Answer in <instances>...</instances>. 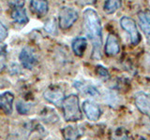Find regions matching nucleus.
<instances>
[{
	"label": "nucleus",
	"mask_w": 150,
	"mask_h": 140,
	"mask_svg": "<svg viewBox=\"0 0 150 140\" xmlns=\"http://www.w3.org/2000/svg\"><path fill=\"white\" fill-rule=\"evenodd\" d=\"M62 134L65 140H78L82 136L83 132L78 126L68 125L62 129Z\"/></svg>",
	"instance_id": "nucleus-13"
},
{
	"label": "nucleus",
	"mask_w": 150,
	"mask_h": 140,
	"mask_svg": "<svg viewBox=\"0 0 150 140\" xmlns=\"http://www.w3.org/2000/svg\"><path fill=\"white\" fill-rule=\"evenodd\" d=\"M115 140H130L128 131L123 127H118L115 130L114 134H112Z\"/></svg>",
	"instance_id": "nucleus-18"
},
{
	"label": "nucleus",
	"mask_w": 150,
	"mask_h": 140,
	"mask_svg": "<svg viewBox=\"0 0 150 140\" xmlns=\"http://www.w3.org/2000/svg\"><path fill=\"white\" fill-rule=\"evenodd\" d=\"M73 85L78 91H80L82 93H83V94H86L89 97L100 96V92H98V90L90 83H84L82 81H75Z\"/></svg>",
	"instance_id": "nucleus-12"
},
{
	"label": "nucleus",
	"mask_w": 150,
	"mask_h": 140,
	"mask_svg": "<svg viewBox=\"0 0 150 140\" xmlns=\"http://www.w3.org/2000/svg\"><path fill=\"white\" fill-rule=\"evenodd\" d=\"M11 18L14 22L20 23V24H25L29 21L26 14V10L23 8H13L11 12Z\"/></svg>",
	"instance_id": "nucleus-16"
},
{
	"label": "nucleus",
	"mask_w": 150,
	"mask_h": 140,
	"mask_svg": "<svg viewBox=\"0 0 150 140\" xmlns=\"http://www.w3.org/2000/svg\"><path fill=\"white\" fill-rule=\"evenodd\" d=\"M48 111L50 112V108H48ZM49 112H46L45 110L43 112H41V117L42 119L44 120V121L48 123H56V121H58V116L56 115L55 111L54 110L53 112L51 113V115L49 114Z\"/></svg>",
	"instance_id": "nucleus-19"
},
{
	"label": "nucleus",
	"mask_w": 150,
	"mask_h": 140,
	"mask_svg": "<svg viewBox=\"0 0 150 140\" xmlns=\"http://www.w3.org/2000/svg\"><path fill=\"white\" fill-rule=\"evenodd\" d=\"M121 7V1H118V0H109V1H106L103 5V9L107 14H112L115 13L117 9Z\"/></svg>",
	"instance_id": "nucleus-17"
},
{
	"label": "nucleus",
	"mask_w": 150,
	"mask_h": 140,
	"mask_svg": "<svg viewBox=\"0 0 150 140\" xmlns=\"http://www.w3.org/2000/svg\"><path fill=\"white\" fill-rule=\"evenodd\" d=\"M96 73L98 76L101 78L102 79H108L110 78V74H109V71H108V69L100 64H98L96 66Z\"/></svg>",
	"instance_id": "nucleus-21"
},
{
	"label": "nucleus",
	"mask_w": 150,
	"mask_h": 140,
	"mask_svg": "<svg viewBox=\"0 0 150 140\" xmlns=\"http://www.w3.org/2000/svg\"><path fill=\"white\" fill-rule=\"evenodd\" d=\"M120 25L129 34L131 44L135 46L138 45L141 41V35L133 19L128 16H123L120 19Z\"/></svg>",
	"instance_id": "nucleus-4"
},
{
	"label": "nucleus",
	"mask_w": 150,
	"mask_h": 140,
	"mask_svg": "<svg viewBox=\"0 0 150 140\" xmlns=\"http://www.w3.org/2000/svg\"><path fill=\"white\" fill-rule=\"evenodd\" d=\"M78 17L79 14L74 8L63 7L58 13V25L63 30L69 29L78 20Z\"/></svg>",
	"instance_id": "nucleus-3"
},
{
	"label": "nucleus",
	"mask_w": 150,
	"mask_h": 140,
	"mask_svg": "<svg viewBox=\"0 0 150 140\" xmlns=\"http://www.w3.org/2000/svg\"><path fill=\"white\" fill-rule=\"evenodd\" d=\"M83 28L93 45V57L100 58L102 46V27L95 9L88 8L83 11Z\"/></svg>",
	"instance_id": "nucleus-1"
},
{
	"label": "nucleus",
	"mask_w": 150,
	"mask_h": 140,
	"mask_svg": "<svg viewBox=\"0 0 150 140\" xmlns=\"http://www.w3.org/2000/svg\"><path fill=\"white\" fill-rule=\"evenodd\" d=\"M19 61L23 66L26 69L34 68L38 64V58L34 50L30 49L29 47H25L21 50L20 54H19Z\"/></svg>",
	"instance_id": "nucleus-5"
},
{
	"label": "nucleus",
	"mask_w": 150,
	"mask_h": 140,
	"mask_svg": "<svg viewBox=\"0 0 150 140\" xmlns=\"http://www.w3.org/2000/svg\"><path fill=\"white\" fill-rule=\"evenodd\" d=\"M83 110L86 118L91 121H97L102 113L100 106L90 100H86L83 103Z\"/></svg>",
	"instance_id": "nucleus-8"
},
{
	"label": "nucleus",
	"mask_w": 150,
	"mask_h": 140,
	"mask_svg": "<svg viewBox=\"0 0 150 140\" xmlns=\"http://www.w3.org/2000/svg\"><path fill=\"white\" fill-rule=\"evenodd\" d=\"M140 140H145V139H144V138H143V137H141V138H140Z\"/></svg>",
	"instance_id": "nucleus-26"
},
{
	"label": "nucleus",
	"mask_w": 150,
	"mask_h": 140,
	"mask_svg": "<svg viewBox=\"0 0 150 140\" xmlns=\"http://www.w3.org/2000/svg\"><path fill=\"white\" fill-rule=\"evenodd\" d=\"M30 108H31L30 104H27V103H25L23 101L17 103V110L20 114H27L29 112Z\"/></svg>",
	"instance_id": "nucleus-22"
},
{
	"label": "nucleus",
	"mask_w": 150,
	"mask_h": 140,
	"mask_svg": "<svg viewBox=\"0 0 150 140\" xmlns=\"http://www.w3.org/2000/svg\"><path fill=\"white\" fill-rule=\"evenodd\" d=\"M6 45L0 43V72L4 69L5 65H6Z\"/></svg>",
	"instance_id": "nucleus-20"
},
{
	"label": "nucleus",
	"mask_w": 150,
	"mask_h": 140,
	"mask_svg": "<svg viewBox=\"0 0 150 140\" xmlns=\"http://www.w3.org/2000/svg\"><path fill=\"white\" fill-rule=\"evenodd\" d=\"M139 25L143 30L147 43L150 45V10H141L138 12Z\"/></svg>",
	"instance_id": "nucleus-9"
},
{
	"label": "nucleus",
	"mask_w": 150,
	"mask_h": 140,
	"mask_svg": "<svg viewBox=\"0 0 150 140\" xmlns=\"http://www.w3.org/2000/svg\"><path fill=\"white\" fill-rule=\"evenodd\" d=\"M134 102L141 113L147 116L150 120V95L145 92H139L134 95Z\"/></svg>",
	"instance_id": "nucleus-7"
},
{
	"label": "nucleus",
	"mask_w": 150,
	"mask_h": 140,
	"mask_svg": "<svg viewBox=\"0 0 150 140\" xmlns=\"http://www.w3.org/2000/svg\"><path fill=\"white\" fill-rule=\"evenodd\" d=\"M87 47V39L86 37H76L74 38L72 43H71V48L73 52L75 53V55L77 56H83V54L84 53V51L86 50Z\"/></svg>",
	"instance_id": "nucleus-14"
},
{
	"label": "nucleus",
	"mask_w": 150,
	"mask_h": 140,
	"mask_svg": "<svg viewBox=\"0 0 150 140\" xmlns=\"http://www.w3.org/2000/svg\"><path fill=\"white\" fill-rule=\"evenodd\" d=\"M14 100V94L11 92H5L0 93V109L4 113L11 114L12 112V104Z\"/></svg>",
	"instance_id": "nucleus-11"
},
{
	"label": "nucleus",
	"mask_w": 150,
	"mask_h": 140,
	"mask_svg": "<svg viewBox=\"0 0 150 140\" xmlns=\"http://www.w3.org/2000/svg\"><path fill=\"white\" fill-rule=\"evenodd\" d=\"M8 28L3 24L1 21H0V42L6 39L8 37Z\"/></svg>",
	"instance_id": "nucleus-24"
},
{
	"label": "nucleus",
	"mask_w": 150,
	"mask_h": 140,
	"mask_svg": "<svg viewBox=\"0 0 150 140\" xmlns=\"http://www.w3.org/2000/svg\"><path fill=\"white\" fill-rule=\"evenodd\" d=\"M55 27H56L55 22L54 20H49L48 22L45 23L44 29L48 33H50V34H54V31H55Z\"/></svg>",
	"instance_id": "nucleus-23"
},
{
	"label": "nucleus",
	"mask_w": 150,
	"mask_h": 140,
	"mask_svg": "<svg viewBox=\"0 0 150 140\" xmlns=\"http://www.w3.org/2000/svg\"><path fill=\"white\" fill-rule=\"evenodd\" d=\"M64 118L66 121H78L82 120L83 114L81 108H80V102L79 98L76 94H69V96L65 97L62 103Z\"/></svg>",
	"instance_id": "nucleus-2"
},
{
	"label": "nucleus",
	"mask_w": 150,
	"mask_h": 140,
	"mask_svg": "<svg viewBox=\"0 0 150 140\" xmlns=\"http://www.w3.org/2000/svg\"><path fill=\"white\" fill-rule=\"evenodd\" d=\"M104 51L108 56H115L119 53L120 43L117 36L115 34H109L107 36L106 43L104 46Z\"/></svg>",
	"instance_id": "nucleus-10"
},
{
	"label": "nucleus",
	"mask_w": 150,
	"mask_h": 140,
	"mask_svg": "<svg viewBox=\"0 0 150 140\" xmlns=\"http://www.w3.org/2000/svg\"><path fill=\"white\" fill-rule=\"evenodd\" d=\"M8 5L13 8H23V6L25 5L23 1H9Z\"/></svg>",
	"instance_id": "nucleus-25"
},
{
	"label": "nucleus",
	"mask_w": 150,
	"mask_h": 140,
	"mask_svg": "<svg viewBox=\"0 0 150 140\" xmlns=\"http://www.w3.org/2000/svg\"><path fill=\"white\" fill-rule=\"evenodd\" d=\"M43 96L49 103L54 106H61L65 99L63 91L55 86H51L48 89H46L43 92Z\"/></svg>",
	"instance_id": "nucleus-6"
},
{
	"label": "nucleus",
	"mask_w": 150,
	"mask_h": 140,
	"mask_svg": "<svg viewBox=\"0 0 150 140\" xmlns=\"http://www.w3.org/2000/svg\"><path fill=\"white\" fill-rule=\"evenodd\" d=\"M30 8L32 11L39 17H42L47 14L49 9V5L47 1H31Z\"/></svg>",
	"instance_id": "nucleus-15"
}]
</instances>
